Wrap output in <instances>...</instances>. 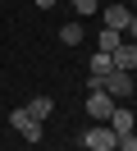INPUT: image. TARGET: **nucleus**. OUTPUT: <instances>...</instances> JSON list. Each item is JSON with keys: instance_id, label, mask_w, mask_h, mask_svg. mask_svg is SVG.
Returning a JSON list of instances; mask_svg holds the SVG:
<instances>
[{"instance_id": "f257e3e1", "label": "nucleus", "mask_w": 137, "mask_h": 151, "mask_svg": "<svg viewBox=\"0 0 137 151\" xmlns=\"http://www.w3.org/2000/svg\"><path fill=\"white\" fill-rule=\"evenodd\" d=\"M9 128H14V133H23V142H27V147H37V142L46 137V124H41V119H32L27 110H9Z\"/></svg>"}, {"instance_id": "f03ea898", "label": "nucleus", "mask_w": 137, "mask_h": 151, "mask_svg": "<svg viewBox=\"0 0 137 151\" xmlns=\"http://www.w3.org/2000/svg\"><path fill=\"white\" fill-rule=\"evenodd\" d=\"M100 92H110L114 101H128V96L137 92V83H133V73H123V69H110V73L100 78Z\"/></svg>"}, {"instance_id": "7ed1b4c3", "label": "nucleus", "mask_w": 137, "mask_h": 151, "mask_svg": "<svg viewBox=\"0 0 137 151\" xmlns=\"http://www.w3.org/2000/svg\"><path fill=\"white\" fill-rule=\"evenodd\" d=\"M114 128H110V124H96V128H87V133H82V147H87V151H114Z\"/></svg>"}, {"instance_id": "20e7f679", "label": "nucleus", "mask_w": 137, "mask_h": 151, "mask_svg": "<svg viewBox=\"0 0 137 151\" xmlns=\"http://www.w3.org/2000/svg\"><path fill=\"white\" fill-rule=\"evenodd\" d=\"M114 105H119V101H114V96H110V92H87V114H91V119H96V124H105Z\"/></svg>"}, {"instance_id": "39448f33", "label": "nucleus", "mask_w": 137, "mask_h": 151, "mask_svg": "<svg viewBox=\"0 0 137 151\" xmlns=\"http://www.w3.org/2000/svg\"><path fill=\"white\" fill-rule=\"evenodd\" d=\"M100 19H105V28L123 32V28H128V19H133V9H128L123 0H119V5H100Z\"/></svg>"}, {"instance_id": "423d86ee", "label": "nucleus", "mask_w": 137, "mask_h": 151, "mask_svg": "<svg viewBox=\"0 0 137 151\" xmlns=\"http://www.w3.org/2000/svg\"><path fill=\"white\" fill-rule=\"evenodd\" d=\"M110 60H114V69L133 73V69H137V41H119V46L110 50Z\"/></svg>"}, {"instance_id": "0eeeda50", "label": "nucleus", "mask_w": 137, "mask_h": 151, "mask_svg": "<svg viewBox=\"0 0 137 151\" xmlns=\"http://www.w3.org/2000/svg\"><path fill=\"white\" fill-rule=\"evenodd\" d=\"M105 124H110V128H114V137H123V133H133V128H137V119H133V110H123V105H114Z\"/></svg>"}, {"instance_id": "6e6552de", "label": "nucleus", "mask_w": 137, "mask_h": 151, "mask_svg": "<svg viewBox=\"0 0 137 151\" xmlns=\"http://www.w3.org/2000/svg\"><path fill=\"white\" fill-rule=\"evenodd\" d=\"M87 69H91L87 78H105L110 69H114V60H110V50H91V60H87Z\"/></svg>"}, {"instance_id": "1a4fd4ad", "label": "nucleus", "mask_w": 137, "mask_h": 151, "mask_svg": "<svg viewBox=\"0 0 137 151\" xmlns=\"http://www.w3.org/2000/svg\"><path fill=\"white\" fill-rule=\"evenodd\" d=\"M23 110L32 114V119H41V124H46V119H50V110H55V101H50V96H37V101H27Z\"/></svg>"}, {"instance_id": "9d476101", "label": "nucleus", "mask_w": 137, "mask_h": 151, "mask_svg": "<svg viewBox=\"0 0 137 151\" xmlns=\"http://www.w3.org/2000/svg\"><path fill=\"white\" fill-rule=\"evenodd\" d=\"M119 41H123V32H114V28H100L96 32V50H114Z\"/></svg>"}, {"instance_id": "9b49d317", "label": "nucleus", "mask_w": 137, "mask_h": 151, "mask_svg": "<svg viewBox=\"0 0 137 151\" xmlns=\"http://www.w3.org/2000/svg\"><path fill=\"white\" fill-rule=\"evenodd\" d=\"M60 41H64V46H82V23H64V28H60Z\"/></svg>"}, {"instance_id": "f8f14e48", "label": "nucleus", "mask_w": 137, "mask_h": 151, "mask_svg": "<svg viewBox=\"0 0 137 151\" xmlns=\"http://www.w3.org/2000/svg\"><path fill=\"white\" fill-rule=\"evenodd\" d=\"M73 9H78V19H91V14H100V0H73Z\"/></svg>"}, {"instance_id": "ddd939ff", "label": "nucleus", "mask_w": 137, "mask_h": 151, "mask_svg": "<svg viewBox=\"0 0 137 151\" xmlns=\"http://www.w3.org/2000/svg\"><path fill=\"white\" fill-rule=\"evenodd\" d=\"M114 151H137V128H133V133H123V137L114 142Z\"/></svg>"}, {"instance_id": "4468645a", "label": "nucleus", "mask_w": 137, "mask_h": 151, "mask_svg": "<svg viewBox=\"0 0 137 151\" xmlns=\"http://www.w3.org/2000/svg\"><path fill=\"white\" fill-rule=\"evenodd\" d=\"M123 37H128V41H137V14H133V19H128V28H123Z\"/></svg>"}, {"instance_id": "2eb2a0df", "label": "nucleus", "mask_w": 137, "mask_h": 151, "mask_svg": "<svg viewBox=\"0 0 137 151\" xmlns=\"http://www.w3.org/2000/svg\"><path fill=\"white\" fill-rule=\"evenodd\" d=\"M37 5H41V9H55V5H60V0H37Z\"/></svg>"}, {"instance_id": "dca6fc26", "label": "nucleus", "mask_w": 137, "mask_h": 151, "mask_svg": "<svg viewBox=\"0 0 137 151\" xmlns=\"http://www.w3.org/2000/svg\"><path fill=\"white\" fill-rule=\"evenodd\" d=\"M128 9H133V14H137V0H133V5H128Z\"/></svg>"}, {"instance_id": "f3484780", "label": "nucleus", "mask_w": 137, "mask_h": 151, "mask_svg": "<svg viewBox=\"0 0 137 151\" xmlns=\"http://www.w3.org/2000/svg\"><path fill=\"white\" fill-rule=\"evenodd\" d=\"M23 151H32V147H23Z\"/></svg>"}]
</instances>
